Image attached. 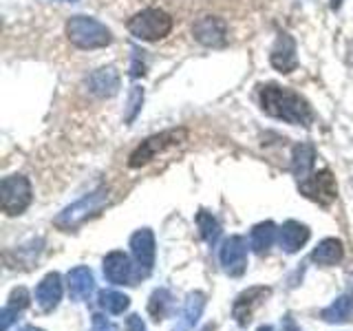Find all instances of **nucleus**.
<instances>
[{"instance_id":"f257e3e1","label":"nucleus","mask_w":353,"mask_h":331,"mask_svg":"<svg viewBox=\"0 0 353 331\" xmlns=\"http://www.w3.org/2000/svg\"><path fill=\"white\" fill-rule=\"evenodd\" d=\"M261 106L270 117L283 119L294 126L312 124V108L296 91L279 84L261 86Z\"/></svg>"},{"instance_id":"412c9836","label":"nucleus","mask_w":353,"mask_h":331,"mask_svg":"<svg viewBox=\"0 0 353 331\" xmlns=\"http://www.w3.org/2000/svg\"><path fill=\"white\" fill-rule=\"evenodd\" d=\"M353 316V296H340L329 307L320 312V318L325 323H347Z\"/></svg>"},{"instance_id":"423d86ee","label":"nucleus","mask_w":353,"mask_h":331,"mask_svg":"<svg viewBox=\"0 0 353 331\" xmlns=\"http://www.w3.org/2000/svg\"><path fill=\"white\" fill-rule=\"evenodd\" d=\"M185 135H188L185 128H172V130H163V132H159V135H152L148 139H143L128 157V166L130 168L146 166L148 161H152L154 157H157V154L176 146V143H181L185 139Z\"/></svg>"},{"instance_id":"7ed1b4c3","label":"nucleus","mask_w":353,"mask_h":331,"mask_svg":"<svg viewBox=\"0 0 353 331\" xmlns=\"http://www.w3.org/2000/svg\"><path fill=\"white\" fill-rule=\"evenodd\" d=\"M66 38L77 49H102L113 42V36L106 25L91 16H73L66 20Z\"/></svg>"},{"instance_id":"c756f323","label":"nucleus","mask_w":353,"mask_h":331,"mask_svg":"<svg viewBox=\"0 0 353 331\" xmlns=\"http://www.w3.org/2000/svg\"><path fill=\"white\" fill-rule=\"evenodd\" d=\"M135 55H132V69H130V75L132 77H139V75H143V62H141V58H139V51L135 49L132 51Z\"/></svg>"},{"instance_id":"7c9ffc66","label":"nucleus","mask_w":353,"mask_h":331,"mask_svg":"<svg viewBox=\"0 0 353 331\" xmlns=\"http://www.w3.org/2000/svg\"><path fill=\"white\" fill-rule=\"evenodd\" d=\"M283 331H301L296 327V323L292 320V316H285V320H283Z\"/></svg>"},{"instance_id":"4be33fe9","label":"nucleus","mask_w":353,"mask_h":331,"mask_svg":"<svg viewBox=\"0 0 353 331\" xmlns=\"http://www.w3.org/2000/svg\"><path fill=\"white\" fill-rule=\"evenodd\" d=\"M203 307H205V294L203 292H192L188 294L183 309H181V325L185 329H190L199 323V318L203 314Z\"/></svg>"},{"instance_id":"0eeeda50","label":"nucleus","mask_w":353,"mask_h":331,"mask_svg":"<svg viewBox=\"0 0 353 331\" xmlns=\"http://www.w3.org/2000/svg\"><path fill=\"white\" fill-rule=\"evenodd\" d=\"M219 261L230 276H243L248 268V243L243 237H230L219 250Z\"/></svg>"},{"instance_id":"9b49d317","label":"nucleus","mask_w":353,"mask_h":331,"mask_svg":"<svg viewBox=\"0 0 353 331\" xmlns=\"http://www.w3.org/2000/svg\"><path fill=\"white\" fill-rule=\"evenodd\" d=\"M104 276L113 285H135L137 274L124 252H110L104 259Z\"/></svg>"},{"instance_id":"72a5a7b5","label":"nucleus","mask_w":353,"mask_h":331,"mask_svg":"<svg viewBox=\"0 0 353 331\" xmlns=\"http://www.w3.org/2000/svg\"><path fill=\"white\" fill-rule=\"evenodd\" d=\"M259 331H272V327H270V325H263V327H261Z\"/></svg>"},{"instance_id":"4468645a","label":"nucleus","mask_w":353,"mask_h":331,"mask_svg":"<svg viewBox=\"0 0 353 331\" xmlns=\"http://www.w3.org/2000/svg\"><path fill=\"white\" fill-rule=\"evenodd\" d=\"M130 252L132 257H135L137 265L143 270H152L154 265V234L152 230L143 228V230H137L135 234L130 237Z\"/></svg>"},{"instance_id":"5701e85b","label":"nucleus","mask_w":353,"mask_h":331,"mask_svg":"<svg viewBox=\"0 0 353 331\" xmlns=\"http://www.w3.org/2000/svg\"><path fill=\"white\" fill-rule=\"evenodd\" d=\"M276 237V225L272 221H265V223H259L252 228V234H250V245L256 254H265L274 243Z\"/></svg>"},{"instance_id":"2eb2a0df","label":"nucleus","mask_w":353,"mask_h":331,"mask_svg":"<svg viewBox=\"0 0 353 331\" xmlns=\"http://www.w3.org/2000/svg\"><path fill=\"white\" fill-rule=\"evenodd\" d=\"M66 281H69V294L73 301L82 303L88 301L95 290V279H93V272L84 268V265H77L73 268L69 274H66Z\"/></svg>"},{"instance_id":"a211bd4d","label":"nucleus","mask_w":353,"mask_h":331,"mask_svg":"<svg viewBox=\"0 0 353 331\" xmlns=\"http://www.w3.org/2000/svg\"><path fill=\"white\" fill-rule=\"evenodd\" d=\"M314 161H316V148L312 143H298L292 152V172L298 179V183L305 181L314 170Z\"/></svg>"},{"instance_id":"6e6552de","label":"nucleus","mask_w":353,"mask_h":331,"mask_svg":"<svg viewBox=\"0 0 353 331\" xmlns=\"http://www.w3.org/2000/svg\"><path fill=\"white\" fill-rule=\"evenodd\" d=\"M301 192L318 203L329 205L338 197V185L334 174L329 170H320L316 174H309L305 181H301Z\"/></svg>"},{"instance_id":"c85d7f7f","label":"nucleus","mask_w":353,"mask_h":331,"mask_svg":"<svg viewBox=\"0 0 353 331\" xmlns=\"http://www.w3.org/2000/svg\"><path fill=\"white\" fill-rule=\"evenodd\" d=\"M93 331H115V327L110 325L104 316L95 314V316H93Z\"/></svg>"},{"instance_id":"f704fd0d","label":"nucleus","mask_w":353,"mask_h":331,"mask_svg":"<svg viewBox=\"0 0 353 331\" xmlns=\"http://www.w3.org/2000/svg\"><path fill=\"white\" fill-rule=\"evenodd\" d=\"M203 331H214V325H208V327H203Z\"/></svg>"},{"instance_id":"393cba45","label":"nucleus","mask_w":353,"mask_h":331,"mask_svg":"<svg viewBox=\"0 0 353 331\" xmlns=\"http://www.w3.org/2000/svg\"><path fill=\"white\" fill-rule=\"evenodd\" d=\"M130 305V298L126 294H119L115 290H104L99 292V307L106 309L108 314H124Z\"/></svg>"},{"instance_id":"bb28decb","label":"nucleus","mask_w":353,"mask_h":331,"mask_svg":"<svg viewBox=\"0 0 353 331\" xmlns=\"http://www.w3.org/2000/svg\"><path fill=\"white\" fill-rule=\"evenodd\" d=\"M141 104H143V88L132 86L130 97H128V110H126V117H124V119H126V124H130V121L137 117Z\"/></svg>"},{"instance_id":"dca6fc26","label":"nucleus","mask_w":353,"mask_h":331,"mask_svg":"<svg viewBox=\"0 0 353 331\" xmlns=\"http://www.w3.org/2000/svg\"><path fill=\"white\" fill-rule=\"evenodd\" d=\"M88 88L97 97H113L119 91V73L113 66H104L88 75Z\"/></svg>"},{"instance_id":"c9c22d12","label":"nucleus","mask_w":353,"mask_h":331,"mask_svg":"<svg viewBox=\"0 0 353 331\" xmlns=\"http://www.w3.org/2000/svg\"><path fill=\"white\" fill-rule=\"evenodd\" d=\"M64 3H75V0H64Z\"/></svg>"},{"instance_id":"2f4dec72","label":"nucleus","mask_w":353,"mask_h":331,"mask_svg":"<svg viewBox=\"0 0 353 331\" xmlns=\"http://www.w3.org/2000/svg\"><path fill=\"white\" fill-rule=\"evenodd\" d=\"M340 7H342V0H331V9L338 11Z\"/></svg>"},{"instance_id":"473e14b6","label":"nucleus","mask_w":353,"mask_h":331,"mask_svg":"<svg viewBox=\"0 0 353 331\" xmlns=\"http://www.w3.org/2000/svg\"><path fill=\"white\" fill-rule=\"evenodd\" d=\"M18 331H42V329H38V327H31V325H27V327H22V329H18Z\"/></svg>"},{"instance_id":"6ab92c4d","label":"nucleus","mask_w":353,"mask_h":331,"mask_svg":"<svg viewBox=\"0 0 353 331\" xmlns=\"http://www.w3.org/2000/svg\"><path fill=\"white\" fill-rule=\"evenodd\" d=\"M345 257V248H342V241L338 239H325L320 241L316 250L312 252V261L323 265V268H331V265H338Z\"/></svg>"},{"instance_id":"b1692460","label":"nucleus","mask_w":353,"mask_h":331,"mask_svg":"<svg viewBox=\"0 0 353 331\" xmlns=\"http://www.w3.org/2000/svg\"><path fill=\"white\" fill-rule=\"evenodd\" d=\"M170 309H172V296L168 290H154L152 296H150V301H148V314L157 320H163L165 316L170 314Z\"/></svg>"},{"instance_id":"aec40b11","label":"nucleus","mask_w":353,"mask_h":331,"mask_svg":"<svg viewBox=\"0 0 353 331\" xmlns=\"http://www.w3.org/2000/svg\"><path fill=\"white\" fill-rule=\"evenodd\" d=\"M27 305H29V292L25 290V287H18V290L11 292L9 303L3 309V314H0V331H9L11 323H14V320L18 318V314Z\"/></svg>"},{"instance_id":"cd10ccee","label":"nucleus","mask_w":353,"mask_h":331,"mask_svg":"<svg viewBox=\"0 0 353 331\" xmlns=\"http://www.w3.org/2000/svg\"><path fill=\"white\" fill-rule=\"evenodd\" d=\"M126 331H146V325L137 314H132L126 318Z\"/></svg>"},{"instance_id":"f8f14e48","label":"nucleus","mask_w":353,"mask_h":331,"mask_svg":"<svg viewBox=\"0 0 353 331\" xmlns=\"http://www.w3.org/2000/svg\"><path fill=\"white\" fill-rule=\"evenodd\" d=\"M270 62L276 71L281 73H292L296 71L298 66V55H296V42L290 33H281L279 38H276L274 47H272V53H270Z\"/></svg>"},{"instance_id":"20e7f679","label":"nucleus","mask_w":353,"mask_h":331,"mask_svg":"<svg viewBox=\"0 0 353 331\" xmlns=\"http://www.w3.org/2000/svg\"><path fill=\"white\" fill-rule=\"evenodd\" d=\"M128 31L137 40L154 42L172 31V18L161 9H143L128 20Z\"/></svg>"},{"instance_id":"f03ea898","label":"nucleus","mask_w":353,"mask_h":331,"mask_svg":"<svg viewBox=\"0 0 353 331\" xmlns=\"http://www.w3.org/2000/svg\"><path fill=\"white\" fill-rule=\"evenodd\" d=\"M106 203H108V188L102 185V188H97V190L88 192L86 197H82L80 201L64 208L62 212L53 219V225L62 232H71L77 225H82L84 221L97 217L106 208Z\"/></svg>"},{"instance_id":"a878e982","label":"nucleus","mask_w":353,"mask_h":331,"mask_svg":"<svg viewBox=\"0 0 353 331\" xmlns=\"http://www.w3.org/2000/svg\"><path fill=\"white\" fill-rule=\"evenodd\" d=\"M196 225H199V232H201V239L208 243V245H214L221 237L219 221L210 212H205V210H201V212L196 214Z\"/></svg>"},{"instance_id":"9d476101","label":"nucleus","mask_w":353,"mask_h":331,"mask_svg":"<svg viewBox=\"0 0 353 331\" xmlns=\"http://www.w3.org/2000/svg\"><path fill=\"white\" fill-rule=\"evenodd\" d=\"M270 294H272L270 287H250V290L239 294L236 301H234V307H232V314H234L236 323L241 327H248L252 323L254 309H256Z\"/></svg>"},{"instance_id":"1a4fd4ad","label":"nucleus","mask_w":353,"mask_h":331,"mask_svg":"<svg viewBox=\"0 0 353 331\" xmlns=\"http://www.w3.org/2000/svg\"><path fill=\"white\" fill-rule=\"evenodd\" d=\"M192 36L203 47H223L228 42V25L219 16H201L192 27Z\"/></svg>"},{"instance_id":"f3484780","label":"nucleus","mask_w":353,"mask_h":331,"mask_svg":"<svg viewBox=\"0 0 353 331\" xmlns=\"http://www.w3.org/2000/svg\"><path fill=\"white\" fill-rule=\"evenodd\" d=\"M309 241V228L298 221H287L279 232V243L287 254H294Z\"/></svg>"},{"instance_id":"39448f33","label":"nucleus","mask_w":353,"mask_h":331,"mask_svg":"<svg viewBox=\"0 0 353 331\" xmlns=\"http://www.w3.org/2000/svg\"><path fill=\"white\" fill-rule=\"evenodd\" d=\"M31 199H33L31 181L25 174L5 177L3 183H0V208H3V212L9 217L25 212L31 205Z\"/></svg>"},{"instance_id":"ddd939ff","label":"nucleus","mask_w":353,"mask_h":331,"mask_svg":"<svg viewBox=\"0 0 353 331\" xmlns=\"http://www.w3.org/2000/svg\"><path fill=\"white\" fill-rule=\"evenodd\" d=\"M60 298H62V279L58 272H51L36 287V303L40 305L42 312H53L60 305Z\"/></svg>"}]
</instances>
